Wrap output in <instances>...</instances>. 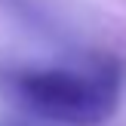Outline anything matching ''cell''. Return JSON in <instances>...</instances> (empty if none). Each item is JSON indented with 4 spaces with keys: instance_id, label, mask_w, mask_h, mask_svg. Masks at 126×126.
<instances>
[{
    "instance_id": "1",
    "label": "cell",
    "mask_w": 126,
    "mask_h": 126,
    "mask_svg": "<svg viewBox=\"0 0 126 126\" xmlns=\"http://www.w3.org/2000/svg\"><path fill=\"white\" fill-rule=\"evenodd\" d=\"M126 71L117 59L86 65H12L0 71V92L31 117L59 126H102L114 117Z\"/></svg>"
}]
</instances>
